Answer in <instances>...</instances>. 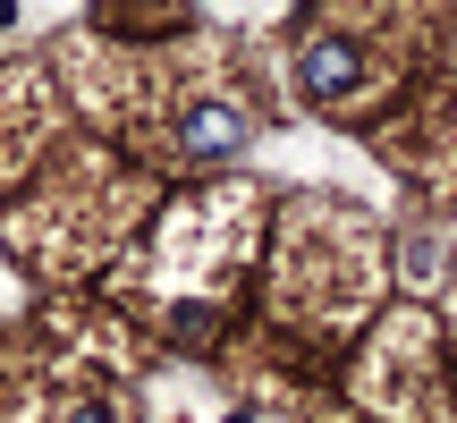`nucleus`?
I'll use <instances>...</instances> for the list:
<instances>
[{"mask_svg":"<svg viewBox=\"0 0 457 423\" xmlns=\"http://www.w3.org/2000/svg\"><path fill=\"white\" fill-rule=\"evenodd\" d=\"M179 145L195 153V162H212V153H237V145H245V119H237V111H220V102H204V111H187Z\"/></svg>","mask_w":457,"mask_h":423,"instance_id":"nucleus-2","label":"nucleus"},{"mask_svg":"<svg viewBox=\"0 0 457 423\" xmlns=\"http://www.w3.org/2000/svg\"><path fill=\"white\" fill-rule=\"evenodd\" d=\"M296 77H305V94H313V102H347V94L364 85V51L347 43V34H313L305 60H296Z\"/></svg>","mask_w":457,"mask_h":423,"instance_id":"nucleus-1","label":"nucleus"},{"mask_svg":"<svg viewBox=\"0 0 457 423\" xmlns=\"http://www.w3.org/2000/svg\"><path fill=\"white\" fill-rule=\"evenodd\" d=\"M68 423H119V415H111V407H102V398H85V407H77V415H68Z\"/></svg>","mask_w":457,"mask_h":423,"instance_id":"nucleus-3","label":"nucleus"}]
</instances>
